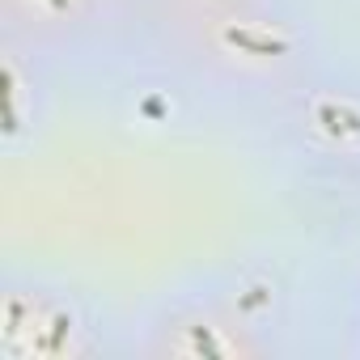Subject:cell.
Returning <instances> with one entry per match:
<instances>
[{
  "label": "cell",
  "instance_id": "6da1fadb",
  "mask_svg": "<svg viewBox=\"0 0 360 360\" xmlns=\"http://www.w3.org/2000/svg\"><path fill=\"white\" fill-rule=\"evenodd\" d=\"M144 47L187 85L263 115L322 68L305 0H144Z\"/></svg>",
  "mask_w": 360,
  "mask_h": 360
},
{
  "label": "cell",
  "instance_id": "7a4b0ae2",
  "mask_svg": "<svg viewBox=\"0 0 360 360\" xmlns=\"http://www.w3.org/2000/svg\"><path fill=\"white\" fill-rule=\"evenodd\" d=\"M292 347V284L271 259H225L165 288L127 330L140 360H267Z\"/></svg>",
  "mask_w": 360,
  "mask_h": 360
},
{
  "label": "cell",
  "instance_id": "3957f363",
  "mask_svg": "<svg viewBox=\"0 0 360 360\" xmlns=\"http://www.w3.org/2000/svg\"><path fill=\"white\" fill-rule=\"evenodd\" d=\"M106 305L51 271L9 267L0 276V360H94L123 356Z\"/></svg>",
  "mask_w": 360,
  "mask_h": 360
},
{
  "label": "cell",
  "instance_id": "277c9868",
  "mask_svg": "<svg viewBox=\"0 0 360 360\" xmlns=\"http://www.w3.org/2000/svg\"><path fill=\"white\" fill-rule=\"evenodd\" d=\"M0 43L51 72L98 64L144 43V0H0Z\"/></svg>",
  "mask_w": 360,
  "mask_h": 360
},
{
  "label": "cell",
  "instance_id": "5b68a950",
  "mask_svg": "<svg viewBox=\"0 0 360 360\" xmlns=\"http://www.w3.org/2000/svg\"><path fill=\"white\" fill-rule=\"evenodd\" d=\"M271 119L288 157L309 178L360 187V77L322 64L271 110Z\"/></svg>",
  "mask_w": 360,
  "mask_h": 360
},
{
  "label": "cell",
  "instance_id": "8992f818",
  "mask_svg": "<svg viewBox=\"0 0 360 360\" xmlns=\"http://www.w3.org/2000/svg\"><path fill=\"white\" fill-rule=\"evenodd\" d=\"M343 347L352 356H360V280L352 284L347 305H343Z\"/></svg>",
  "mask_w": 360,
  "mask_h": 360
}]
</instances>
